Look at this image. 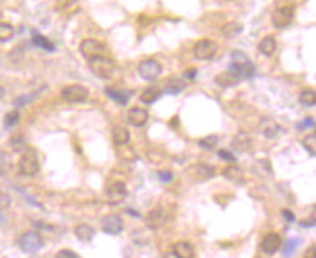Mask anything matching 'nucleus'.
Listing matches in <instances>:
<instances>
[{"label": "nucleus", "instance_id": "nucleus-36", "mask_svg": "<svg viewBox=\"0 0 316 258\" xmlns=\"http://www.w3.org/2000/svg\"><path fill=\"white\" fill-rule=\"evenodd\" d=\"M9 167H10V161H9V157L4 151L0 150V174H6L9 172Z\"/></svg>", "mask_w": 316, "mask_h": 258}, {"label": "nucleus", "instance_id": "nucleus-35", "mask_svg": "<svg viewBox=\"0 0 316 258\" xmlns=\"http://www.w3.org/2000/svg\"><path fill=\"white\" fill-rule=\"evenodd\" d=\"M19 122V112L17 110H12L4 116V126L6 128H13Z\"/></svg>", "mask_w": 316, "mask_h": 258}, {"label": "nucleus", "instance_id": "nucleus-17", "mask_svg": "<svg viewBox=\"0 0 316 258\" xmlns=\"http://www.w3.org/2000/svg\"><path fill=\"white\" fill-rule=\"evenodd\" d=\"M173 256L176 258H195V247L190 242H176L173 245Z\"/></svg>", "mask_w": 316, "mask_h": 258}, {"label": "nucleus", "instance_id": "nucleus-19", "mask_svg": "<svg viewBox=\"0 0 316 258\" xmlns=\"http://www.w3.org/2000/svg\"><path fill=\"white\" fill-rule=\"evenodd\" d=\"M252 147V139L248 134L245 132H239L236 134L232 139V148L238 153H247L250 151Z\"/></svg>", "mask_w": 316, "mask_h": 258}, {"label": "nucleus", "instance_id": "nucleus-14", "mask_svg": "<svg viewBox=\"0 0 316 258\" xmlns=\"http://www.w3.org/2000/svg\"><path fill=\"white\" fill-rule=\"evenodd\" d=\"M258 129H260V132H261L264 137L268 138V139H271V138H276L280 134L282 126L274 121V119H271V118H263V119L260 121Z\"/></svg>", "mask_w": 316, "mask_h": 258}, {"label": "nucleus", "instance_id": "nucleus-20", "mask_svg": "<svg viewBox=\"0 0 316 258\" xmlns=\"http://www.w3.org/2000/svg\"><path fill=\"white\" fill-rule=\"evenodd\" d=\"M105 91H106L107 97H110L112 100H115L120 106H125L132 96V91H129V90H119V88H113V87H106Z\"/></svg>", "mask_w": 316, "mask_h": 258}, {"label": "nucleus", "instance_id": "nucleus-38", "mask_svg": "<svg viewBox=\"0 0 316 258\" xmlns=\"http://www.w3.org/2000/svg\"><path fill=\"white\" fill-rule=\"evenodd\" d=\"M315 128V121L314 118H306L305 121H302L298 125V129L299 131H305V129H314Z\"/></svg>", "mask_w": 316, "mask_h": 258}, {"label": "nucleus", "instance_id": "nucleus-7", "mask_svg": "<svg viewBox=\"0 0 316 258\" xmlns=\"http://www.w3.org/2000/svg\"><path fill=\"white\" fill-rule=\"evenodd\" d=\"M295 17V9L292 6H283V7H277L273 15H271V22L276 28L283 29L287 28Z\"/></svg>", "mask_w": 316, "mask_h": 258}, {"label": "nucleus", "instance_id": "nucleus-42", "mask_svg": "<svg viewBox=\"0 0 316 258\" xmlns=\"http://www.w3.org/2000/svg\"><path fill=\"white\" fill-rule=\"evenodd\" d=\"M173 172H167V170H164V172H158V178L161 180V181H164V183H168V181H171L173 180Z\"/></svg>", "mask_w": 316, "mask_h": 258}, {"label": "nucleus", "instance_id": "nucleus-18", "mask_svg": "<svg viewBox=\"0 0 316 258\" xmlns=\"http://www.w3.org/2000/svg\"><path fill=\"white\" fill-rule=\"evenodd\" d=\"M74 235H76V238L79 241L89 244V242L93 241V238L96 235V231H95L93 226H90L89 224H80L74 228Z\"/></svg>", "mask_w": 316, "mask_h": 258}, {"label": "nucleus", "instance_id": "nucleus-24", "mask_svg": "<svg viewBox=\"0 0 316 258\" xmlns=\"http://www.w3.org/2000/svg\"><path fill=\"white\" fill-rule=\"evenodd\" d=\"M164 224V212L161 209H154L147 215V225L151 229H158Z\"/></svg>", "mask_w": 316, "mask_h": 258}, {"label": "nucleus", "instance_id": "nucleus-4", "mask_svg": "<svg viewBox=\"0 0 316 258\" xmlns=\"http://www.w3.org/2000/svg\"><path fill=\"white\" fill-rule=\"evenodd\" d=\"M19 247L26 254L38 253L44 247V238L38 231H28V232L22 234V237L19 240Z\"/></svg>", "mask_w": 316, "mask_h": 258}, {"label": "nucleus", "instance_id": "nucleus-41", "mask_svg": "<svg viewBox=\"0 0 316 258\" xmlns=\"http://www.w3.org/2000/svg\"><path fill=\"white\" fill-rule=\"evenodd\" d=\"M282 215H283V218L286 219L287 224H293L295 219H296L295 213H293L292 210H289V209H283V210H282Z\"/></svg>", "mask_w": 316, "mask_h": 258}, {"label": "nucleus", "instance_id": "nucleus-11", "mask_svg": "<svg viewBox=\"0 0 316 258\" xmlns=\"http://www.w3.org/2000/svg\"><path fill=\"white\" fill-rule=\"evenodd\" d=\"M80 52L83 54L84 58L92 60L95 57H99V55L105 54V45L96 39H92V38L83 39L82 44H80Z\"/></svg>", "mask_w": 316, "mask_h": 258}, {"label": "nucleus", "instance_id": "nucleus-5", "mask_svg": "<svg viewBox=\"0 0 316 258\" xmlns=\"http://www.w3.org/2000/svg\"><path fill=\"white\" fill-rule=\"evenodd\" d=\"M89 97L87 87L82 85H70L61 90V99L67 103H83Z\"/></svg>", "mask_w": 316, "mask_h": 258}, {"label": "nucleus", "instance_id": "nucleus-45", "mask_svg": "<svg viewBox=\"0 0 316 258\" xmlns=\"http://www.w3.org/2000/svg\"><path fill=\"white\" fill-rule=\"evenodd\" d=\"M300 225H302V226H306V228H309V226H315V219L312 218L311 221H303Z\"/></svg>", "mask_w": 316, "mask_h": 258}, {"label": "nucleus", "instance_id": "nucleus-25", "mask_svg": "<svg viewBox=\"0 0 316 258\" xmlns=\"http://www.w3.org/2000/svg\"><path fill=\"white\" fill-rule=\"evenodd\" d=\"M161 96V90L158 87H148L142 91L141 94V102H144L145 104H151L154 103L155 100H158Z\"/></svg>", "mask_w": 316, "mask_h": 258}, {"label": "nucleus", "instance_id": "nucleus-21", "mask_svg": "<svg viewBox=\"0 0 316 258\" xmlns=\"http://www.w3.org/2000/svg\"><path fill=\"white\" fill-rule=\"evenodd\" d=\"M223 177L228 178L231 183L236 184V186H241L245 183V175H244V172L238 167V166H228L225 170H223Z\"/></svg>", "mask_w": 316, "mask_h": 258}, {"label": "nucleus", "instance_id": "nucleus-46", "mask_svg": "<svg viewBox=\"0 0 316 258\" xmlns=\"http://www.w3.org/2000/svg\"><path fill=\"white\" fill-rule=\"evenodd\" d=\"M3 94H4V88H3V87L0 86V99L3 97Z\"/></svg>", "mask_w": 316, "mask_h": 258}, {"label": "nucleus", "instance_id": "nucleus-40", "mask_svg": "<svg viewBox=\"0 0 316 258\" xmlns=\"http://www.w3.org/2000/svg\"><path fill=\"white\" fill-rule=\"evenodd\" d=\"M217 155L222 158V160H225V161H228V163H235V155L232 153H229V151H225V150H219L217 151Z\"/></svg>", "mask_w": 316, "mask_h": 258}, {"label": "nucleus", "instance_id": "nucleus-23", "mask_svg": "<svg viewBox=\"0 0 316 258\" xmlns=\"http://www.w3.org/2000/svg\"><path fill=\"white\" fill-rule=\"evenodd\" d=\"M112 139L116 145H126L131 139L129 131L122 125H115L112 129Z\"/></svg>", "mask_w": 316, "mask_h": 258}, {"label": "nucleus", "instance_id": "nucleus-6", "mask_svg": "<svg viewBox=\"0 0 316 258\" xmlns=\"http://www.w3.org/2000/svg\"><path fill=\"white\" fill-rule=\"evenodd\" d=\"M138 73L139 76L147 80V82H154L160 77V74L163 73V67L158 61H155L154 58H148L139 63L138 66Z\"/></svg>", "mask_w": 316, "mask_h": 258}, {"label": "nucleus", "instance_id": "nucleus-15", "mask_svg": "<svg viewBox=\"0 0 316 258\" xmlns=\"http://www.w3.org/2000/svg\"><path fill=\"white\" fill-rule=\"evenodd\" d=\"M150 119V113L147 109L144 107H132L129 112H128V122L132 125V126H136V128H141L144 126L147 122Z\"/></svg>", "mask_w": 316, "mask_h": 258}, {"label": "nucleus", "instance_id": "nucleus-29", "mask_svg": "<svg viewBox=\"0 0 316 258\" xmlns=\"http://www.w3.org/2000/svg\"><path fill=\"white\" fill-rule=\"evenodd\" d=\"M15 29L7 22H0V42H7L13 38Z\"/></svg>", "mask_w": 316, "mask_h": 258}, {"label": "nucleus", "instance_id": "nucleus-2", "mask_svg": "<svg viewBox=\"0 0 316 258\" xmlns=\"http://www.w3.org/2000/svg\"><path fill=\"white\" fill-rule=\"evenodd\" d=\"M89 67H90L92 73L96 77L107 80V79H110L113 76L116 64H115L113 60H110V58H107L105 55H99V57H95V58L89 60Z\"/></svg>", "mask_w": 316, "mask_h": 258}, {"label": "nucleus", "instance_id": "nucleus-43", "mask_svg": "<svg viewBox=\"0 0 316 258\" xmlns=\"http://www.w3.org/2000/svg\"><path fill=\"white\" fill-rule=\"evenodd\" d=\"M303 258H316V247L312 244L308 250H306V253H305V257Z\"/></svg>", "mask_w": 316, "mask_h": 258}, {"label": "nucleus", "instance_id": "nucleus-44", "mask_svg": "<svg viewBox=\"0 0 316 258\" xmlns=\"http://www.w3.org/2000/svg\"><path fill=\"white\" fill-rule=\"evenodd\" d=\"M184 76H186V79H189V80H193V79H196V76H198V70L196 69H187L184 71Z\"/></svg>", "mask_w": 316, "mask_h": 258}, {"label": "nucleus", "instance_id": "nucleus-32", "mask_svg": "<svg viewBox=\"0 0 316 258\" xmlns=\"http://www.w3.org/2000/svg\"><path fill=\"white\" fill-rule=\"evenodd\" d=\"M38 93H39V91H33V93H29V94L19 96L16 100H15V106H16V107H23V106L29 104L38 97Z\"/></svg>", "mask_w": 316, "mask_h": 258}, {"label": "nucleus", "instance_id": "nucleus-34", "mask_svg": "<svg viewBox=\"0 0 316 258\" xmlns=\"http://www.w3.org/2000/svg\"><path fill=\"white\" fill-rule=\"evenodd\" d=\"M298 244H299V240H289V241H286V244L283 245V254L284 257L289 258L295 251H296V248H298Z\"/></svg>", "mask_w": 316, "mask_h": 258}, {"label": "nucleus", "instance_id": "nucleus-37", "mask_svg": "<svg viewBox=\"0 0 316 258\" xmlns=\"http://www.w3.org/2000/svg\"><path fill=\"white\" fill-rule=\"evenodd\" d=\"M10 203H12L10 196H9L7 193H4V191H1V190H0V210L7 209V207L10 206Z\"/></svg>", "mask_w": 316, "mask_h": 258}, {"label": "nucleus", "instance_id": "nucleus-27", "mask_svg": "<svg viewBox=\"0 0 316 258\" xmlns=\"http://www.w3.org/2000/svg\"><path fill=\"white\" fill-rule=\"evenodd\" d=\"M216 83L220 87H231L239 83V80L233 76L231 71H223L216 76Z\"/></svg>", "mask_w": 316, "mask_h": 258}, {"label": "nucleus", "instance_id": "nucleus-9", "mask_svg": "<svg viewBox=\"0 0 316 258\" xmlns=\"http://www.w3.org/2000/svg\"><path fill=\"white\" fill-rule=\"evenodd\" d=\"M102 231L107 235H119L122 231H123V221L122 218L116 215V213H110V215H106L103 219H102Z\"/></svg>", "mask_w": 316, "mask_h": 258}, {"label": "nucleus", "instance_id": "nucleus-33", "mask_svg": "<svg viewBox=\"0 0 316 258\" xmlns=\"http://www.w3.org/2000/svg\"><path fill=\"white\" fill-rule=\"evenodd\" d=\"M241 32H242V25H239V23H228L223 28V34L226 35L228 38H233Z\"/></svg>", "mask_w": 316, "mask_h": 258}, {"label": "nucleus", "instance_id": "nucleus-30", "mask_svg": "<svg viewBox=\"0 0 316 258\" xmlns=\"http://www.w3.org/2000/svg\"><path fill=\"white\" fill-rule=\"evenodd\" d=\"M302 145L305 147V150L309 153L311 155H315L316 153V135L315 132H312V134H309V135H306V137L303 138V141H302Z\"/></svg>", "mask_w": 316, "mask_h": 258}, {"label": "nucleus", "instance_id": "nucleus-12", "mask_svg": "<svg viewBox=\"0 0 316 258\" xmlns=\"http://www.w3.org/2000/svg\"><path fill=\"white\" fill-rule=\"evenodd\" d=\"M282 245H283L282 237L277 232H270L261 241V251L266 253L267 256H273L282 248Z\"/></svg>", "mask_w": 316, "mask_h": 258}, {"label": "nucleus", "instance_id": "nucleus-48", "mask_svg": "<svg viewBox=\"0 0 316 258\" xmlns=\"http://www.w3.org/2000/svg\"><path fill=\"white\" fill-rule=\"evenodd\" d=\"M1 222H3V216H1V213H0V225H1Z\"/></svg>", "mask_w": 316, "mask_h": 258}, {"label": "nucleus", "instance_id": "nucleus-1", "mask_svg": "<svg viewBox=\"0 0 316 258\" xmlns=\"http://www.w3.org/2000/svg\"><path fill=\"white\" fill-rule=\"evenodd\" d=\"M231 58H232V63H231L228 71H231L239 82L250 80L255 76V66L251 63L245 52L233 51L231 54Z\"/></svg>", "mask_w": 316, "mask_h": 258}, {"label": "nucleus", "instance_id": "nucleus-28", "mask_svg": "<svg viewBox=\"0 0 316 258\" xmlns=\"http://www.w3.org/2000/svg\"><path fill=\"white\" fill-rule=\"evenodd\" d=\"M299 102L305 106H315L316 94L312 88H305L299 94Z\"/></svg>", "mask_w": 316, "mask_h": 258}, {"label": "nucleus", "instance_id": "nucleus-31", "mask_svg": "<svg viewBox=\"0 0 316 258\" xmlns=\"http://www.w3.org/2000/svg\"><path fill=\"white\" fill-rule=\"evenodd\" d=\"M219 144V137L217 135H209V137L203 138L199 141V145L205 150H213Z\"/></svg>", "mask_w": 316, "mask_h": 258}, {"label": "nucleus", "instance_id": "nucleus-22", "mask_svg": "<svg viewBox=\"0 0 316 258\" xmlns=\"http://www.w3.org/2000/svg\"><path fill=\"white\" fill-rule=\"evenodd\" d=\"M258 51L266 57H273L277 51V41L273 36H264L261 42L258 44Z\"/></svg>", "mask_w": 316, "mask_h": 258}, {"label": "nucleus", "instance_id": "nucleus-8", "mask_svg": "<svg viewBox=\"0 0 316 258\" xmlns=\"http://www.w3.org/2000/svg\"><path fill=\"white\" fill-rule=\"evenodd\" d=\"M217 44L212 39H200L193 47V54L198 60H211L216 54Z\"/></svg>", "mask_w": 316, "mask_h": 258}, {"label": "nucleus", "instance_id": "nucleus-10", "mask_svg": "<svg viewBox=\"0 0 316 258\" xmlns=\"http://www.w3.org/2000/svg\"><path fill=\"white\" fill-rule=\"evenodd\" d=\"M126 194H128V189L123 181H113L106 189V197L110 205L120 203L126 197Z\"/></svg>", "mask_w": 316, "mask_h": 258}, {"label": "nucleus", "instance_id": "nucleus-26", "mask_svg": "<svg viewBox=\"0 0 316 258\" xmlns=\"http://www.w3.org/2000/svg\"><path fill=\"white\" fill-rule=\"evenodd\" d=\"M32 42L33 45H36L38 48H42V50H45V51H54V50H55L54 44L51 42L50 39H48L47 36H44V35L38 34V32H33Z\"/></svg>", "mask_w": 316, "mask_h": 258}, {"label": "nucleus", "instance_id": "nucleus-47", "mask_svg": "<svg viewBox=\"0 0 316 258\" xmlns=\"http://www.w3.org/2000/svg\"><path fill=\"white\" fill-rule=\"evenodd\" d=\"M67 3H74V1H76V0H66Z\"/></svg>", "mask_w": 316, "mask_h": 258}, {"label": "nucleus", "instance_id": "nucleus-13", "mask_svg": "<svg viewBox=\"0 0 316 258\" xmlns=\"http://www.w3.org/2000/svg\"><path fill=\"white\" fill-rule=\"evenodd\" d=\"M190 175L196 181H206V180H209L211 177L215 175V169L211 167L206 163H199V164H196L190 169Z\"/></svg>", "mask_w": 316, "mask_h": 258}, {"label": "nucleus", "instance_id": "nucleus-3", "mask_svg": "<svg viewBox=\"0 0 316 258\" xmlns=\"http://www.w3.org/2000/svg\"><path fill=\"white\" fill-rule=\"evenodd\" d=\"M39 170H41V163H39L38 153L33 148H26L19 160V172L23 175L33 177L39 172Z\"/></svg>", "mask_w": 316, "mask_h": 258}, {"label": "nucleus", "instance_id": "nucleus-39", "mask_svg": "<svg viewBox=\"0 0 316 258\" xmlns=\"http://www.w3.org/2000/svg\"><path fill=\"white\" fill-rule=\"evenodd\" d=\"M57 258H80V256L71 250H61V251H58Z\"/></svg>", "mask_w": 316, "mask_h": 258}, {"label": "nucleus", "instance_id": "nucleus-16", "mask_svg": "<svg viewBox=\"0 0 316 258\" xmlns=\"http://www.w3.org/2000/svg\"><path fill=\"white\" fill-rule=\"evenodd\" d=\"M163 88H164V91H166L167 94L176 96V94L182 93L184 88H186V83H184L182 79H179L177 76H170V77H167L166 80H164Z\"/></svg>", "mask_w": 316, "mask_h": 258}]
</instances>
